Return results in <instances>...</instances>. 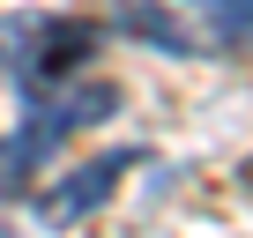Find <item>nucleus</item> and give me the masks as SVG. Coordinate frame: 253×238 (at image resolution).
<instances>
[{
    "label": "nucleus",
    "mask_w": 253,
    "mask_h": 238,
    "mask_svg": "<svg viewBox=\"0 0 253 238\" xmlns=\"http://www.w3.org/2000/svg\"><path fill=\"white\" fill-rule=\"evenodd\" d=\"M97 112H119V89H112V82H89V89H75V97H52L30 127L8 142V171H38V164H45L75 127H89Z\"/></svg>",
    "instance_id": "f257e3e1"
},
{
    "label": "nucleus",
    "mask_w": 253,
    "mask_h": 238,
    "mask_svg": "<svg viewBox=\"0 0 253 238\" xmlns=\"http://www.w3.org/2000/svg\"><path fill=\"white\" fill-rule=\"evenodd\" d=\"M8 38H15V75H23V89H45V82H60L67 67H82L89 52H97V30L89 23H8Z\"/></svg>",
    "instance_id": "f03ea898"
},
{
    "label": "nucleus",
    "mask_w": 253,
    "mask_h": 238,
    "mask_svg": "<svg viewBox=\"0 0 253 238\" xmlns=\"http://www.w3.org/2000/svg\"><path fill=\"white\" fill-rule=\"evenodd\" d=\"M142 164V149H104L97 164H82V171H67L52 194H45V223H82V216H97L112 194H119V179Z\"/></svg>",
    "instance_id": "7ed1b4c3"
},
{
    "label": "nucleus",
    "mask_w": 253,
    "mask_h": 238,
    "mask_svg": "<svg viewBox=\"0 0 253 238\" xmlns=\"http://www.w3.org/2000/svg\"><path fill=\"white\" fill-rule=\"evenodd\" d=\"M201 8H253V0H201Z\"/></svg>",
    "instance_id": "20e7f679"
}]
</instances>
